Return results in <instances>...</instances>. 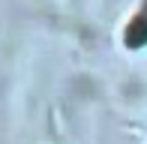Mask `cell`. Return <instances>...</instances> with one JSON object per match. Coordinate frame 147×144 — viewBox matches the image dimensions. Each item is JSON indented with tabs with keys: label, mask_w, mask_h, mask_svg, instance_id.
Instances as JSON below:
<instances>
[{
	"label": "cell",
	"mask_w": 147,
	"mask_h": 144,
	"mask_svg": "<svg viewBox=\"0 0 147 144\" xmlns=\"http://www.w3.org/2000/svg\"><path fill=\"white\" fill-rule=\"evenodd\" d=\"M123 42H126V48H141V45H147V15H135L126 24Z\"/></svg>",
	"instance_id": "cell-1"
}]
</instances>
